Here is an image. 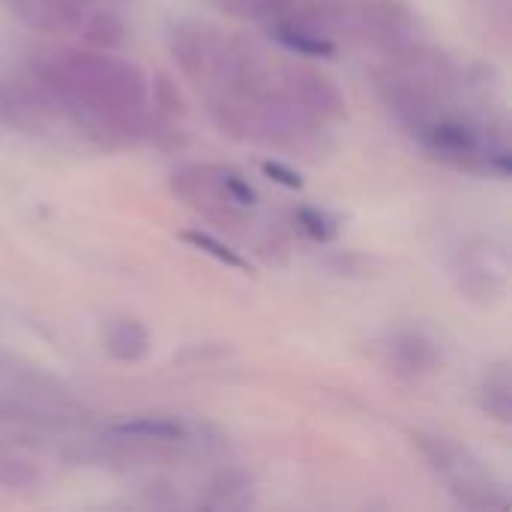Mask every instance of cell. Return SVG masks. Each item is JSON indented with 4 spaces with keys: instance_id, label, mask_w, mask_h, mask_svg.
Segmentation results:
<instances>
[{
    "instance_id": "3957f363",
    "label": "cell",
    "mask_w": 512,
    "mask_h": 512,
    "mask_svg": "<svg viewBox=\"0 0 512 512\" xmlns=\"http://www.w3.org/2000/svg\"><path fill=\"white\" fill-rule=\"evenodd\" d=\"M171 189L174 195L189 204L195 213H201L207 222L228 228V231H240L243 225H249L246 219V207L234 204L225 189L216 180L213 165H183L171 174Z\"/></svg>"
},
{
    "instance_id": "7c38bea8",
    "label": "cell",
    "mask_w": 512,
    "mask_h": 512,
    "mask_svg": "<svg viewBox=\"0 0 512 512\" xmlns=\"http://www.w3.org/2000/svg\"><path fill=\"white\" fill-rule=\"evenodd\" d=\"M270 36L282 45V48H288L291 54H297V57H333L336 54V42L327 36V33H321V30H315V27H309V24H300V21H288V18H270Z\"/></svg>"
},
{
    "instance_id": "6da1fadb",
    "label": "cell",
    "mask_w": 512,
    "mask_h": 512,
    "mask_svg": "<svg viewBox=\"0 0 512 512\" xmlns=\"http://www.w3.org/2000/svg\"><path fill=\"white\" fill-rule=\"evenodd\" d=\"M30 78L57 117L96 144H132L147 129L150 84L126 57L105 48H57L33 63Z\"/></svg>"
},
{
    "instance_id": "5b68a950",
    "label": "cell",
    "mask_w": 512,
    "mask_h": 512,
    "mask_svg": "<svg viewBox=\"0 0 512 512\" xmlns=\"http://www.w3.org/2000/svg\"><path fill=\"white\" fill-rule=\"evenodd\" d=\"M279 87L309 114L321 117V120H342L348 114V102L345 93L336 87V81H330L324 72L312 69V66H285L279 75Z\"/></svg>"
},
{
    "instance_id": "ac0fdd59",
    "label": "cell",
    "mask_w": 512,
    "mask_h": 512,
    "mask_svg": "<svg viewBox=\"0 0 512 512\" xmlns=\"http://www.w3.org/2000/svg\"><path fill=\"white\" fill-rule=\"evenodd\" d=\"M39 480L36 468L18 456H0V486L3 489H33Z\"/></svg>"
},
{
    "instance_id": "d6986e66",
    "label": "cell",
    "mask_w": 512,
    "mask_h": 512,
    "mask_svg": "<svg viewBox=\"0 0 512 512\" xmlns=\"http://www.w3.org/2000/svg\"><path fill=\"white\" fill-rule=\"evenodd\" d=\"M156 105L165 111V114H183V96H180V90L168 81V78H159L156 84Z\"/></svg>"
},
{
    "instance_id": "ba28073f",
    "label": "cell",
    "mask_w": 512,
    "mask_h": 512,
    "mask_svg": "<svg viewBox=\"0 0 512 512\" xmlns=\"http://www.w3.org/2000/svg\"><path fill=\"white\" fill-rule=\"evenodd\" d=\"M57 111L33 78H15L0 84V120L18 132L39 135L51 126Z\"/></svg>"
},
{
    "instance_id": "7a4b0ae2",
    "label": "cell",
    "mask_w": 512,
    "mask_h": 512,
    "mask_svg": "<svg viewBox=\"0 0 512 512\" xmlns=\"http://www.w3.org/2000/svg\"><path fill=\"white\" fill-rule=\"evenodd\" d=\"M414 444L420 447L423 459L429 462L435 477L447 486L456 504L468 510L507 507V492L468 447L456 444L453 438H438V435H417Z\"/></svg>"
},
{
    "instance_id": "277c9868",
    "label": "cell",
    "mask_w": 512,
    "mask_h": 512,
    "mask_svg": "<svg viewBox=\"0 0 512 512\" xmlns=\"http://www.w3.org/2000/svg\"><path fill=\"white\" fill-rule=\"evenodd\" d=\"M0 6L27 30L45 36H81L102 9L96 0H0Z\"/></svg>"
},
{
    "instance_id": "5bb4252c",
    "label": "cell",
    "mask_w": 512,
    "mask_h": 512,
    "mask_svg": "<svg viewBox=\"0 0 512 512\" xmlns=\"http://www.w3.org/2000/svg\"><path fill=\"white\" fill-rule=\"evenodd\" d=\"M480 405L498 423H510L512 420V381L504 366H498L495 372L486 375V381L480 387Z\"/></svg>"
},
{
    "instance_id": "52a82bcc",
    "label": "cell",
    "mask_w": 512,
    "mask_h": 512,
    "mask_svg": "<svg viewBox=\"0 0 512 512\" xmlns=\"http://www.w3.org/2000/svg\"><path fill=\"white\" fill-rule=\"evenodd\" d=\"M357 30L366 33V39H372L378 48L399 54L414 42L417 21L402 0H372L357 12Z\"/></svg>"
},
{
    "instance_id": "2e32d148",
    "label": "cell",
    "mask_w": 512,
    "mask_h": 512,
    "mask_svg": "<svg viewBox=\"0 0 512 512\" xmlns=\"http://www.w3.org/2000/svg\"><path fill=\"white\" fill-rule=\"evenodd\" d=\"M213 171H216V180H219V186L225 189V195L234 201V204H240V207H255L258 204V192H255V186L237 171V168H231V165H213Z\"/></svg>"
},
{
    "instance_id": "9a60e30c",
    "label": "cell",
    "mask_w": 512,
    "mask_h": 512,
    "mask_svg": "<svg viewBox=\"0 0 512 512\" xmlns=\"http://www.w3.org/2000/svg\"><path fill=\"white\" fill-rule=\"evenodd\" d=\"M180 240L189 243L192 249H198V252L216 258L219 264H225V267H231V270L249 273V261H246L237 249H231L228 243H222L219 237H213V234H207V231H183Z\"/></svg>"
},
{
    "instance_id": "e0dca14e",
    "label": "cell",
    "mask_w": 512,
    "mask_h": 512,
    "mask_svg": "<svg viewBox=\"0 0 512 512\" xmlns=\"http://www.w3.org/2000/svg\"><path fill=\"white\" fill-rule=\"evenodd\" d=\"M294 219H297L300 231H303L306 237H312L315 243H330V240H336V234H339L336 222H333L324 210H318V207H300V210L294 213Z\"/></svg>"
},
{
    "instance_id": "ffe728a7",
    "label": "cell",
    "mask_w": 512,
    "mask_h": 512,
    "mask_svg": "<svg viewBox=\"0 0 512 512\" xmlns=\"http://www.w3.org/2000/svg\"><path fill=\"white\" fill-rule=\"evenodd\" d=\"M261 171L273 180V183H279V186H285V189H300L303 186V177L294 171V168H288V165H282V162H261Z\"/></svg>"
},
{
    "instance_id": "4fadbf2b",
    "label": "cell",
    "mask_w": 512,
    "mask_h": 512,
    "mask_svg": "<svg viewBox=\"0 0 512 512\" xmlns=\"http://www.w3.org/2000/svg\"><path fill=\"white\" fill-rule=\"evenodd\" d=\"M105 351L120 363H141L150 354V330L138 318H114L105 327Z\"/></svg>"
},
{
    "instance_id": "30bf717a",
    "label": "cell",
    "mask_w": 512,
    "mask_h": 512,
    "mask_svg": "<svg viewBox=\"0 0 512 512\" xmlns=\"http://www.w3.org/2000/svg\"><path fill=\"white\" fill-rule=\"evenodd\" d=\"M456 282L459 291L477 300H495L504 291L507 282V267L504 261H492V252L477 249V252H462L456 264Z\"/></svg>"
},
{
    "instance_id": "8992f818",
    "label": "cell",
    "mask_w": 512,
    "mask_h": 512,
    "mask_svg": "<svg viewBox=\"0 0 512 512\" xmlns=\"http://www.w3.org/2000/svg\"><path fill=\"white\" fill-rule=\"evenodd\" d=\"M168 48L174 63L180 66V72L195 81V84H207L222 48V36L198 21H183L168 33Z\"/></svg>"
},
{
    "instance_id": "8fae6325",
    "label": "cell",
    "mask_w": 512,
    "mask_h": 512,
    "mask_svg": "<svg viewBox=\"0 0 512 512\" xmlns=\"http://www.w3.org/2000/svg\"><path fill=\"white\" fill-rule=\"evenodd\" d=\"M255 504V483L246 471L225 468L213 474L204 486V495L198 498V507L204 510H246Z\"/></svg>"
},
{
    "instance_id": "9c48e42d",
    "label": "cell",
    "mask_w": 512,
    "mask_h": 512,
    "mask_svg": "<svg viewBox=\"0 0 512 512\" xmlns=\"http://www.w3.org/2000/svg\"><path fill=\"white\" fill-rule=\"evenodd\" d=\"M381 360L396 375L417 378V375L435 372L441 363V354L429 336H423L417 330H396L381 342Z\"/></svg>"
}]
</instances>
